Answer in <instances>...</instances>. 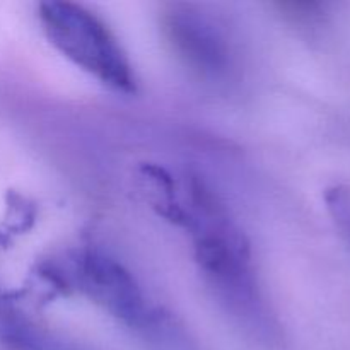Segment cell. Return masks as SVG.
<instances>
[{"label":"cell","instance_id":"6da1fadb","mask_svg":"<svg viewBox=\"0 0 350 350\" xmlns=\"http://www.w3.org/2000/svg\"><path fill=\"white\" fill-rule=\"evenodd\" d=\"M173 202L164 219L188 232L198 272L215 299L239 323L267 337L272 321L260 289L252 248L229 208L197 174H187L176 181Z\"/></svg>","mask_w":350,"mask_h":350},{"label":"cell","instance_id":"7a4b0ae2","mask_svg":"<svg viewBox=\"0 0 350 350\" xmlns=\"http://www.w3.org/2000/svg\"><path fill=\"white\" fill-rule=\"evenodd\" d=\"M41 275L67 293L84 297L129 328L150 330L157 323V313L133 273L103 250H67L44 262Z\"/></svg>","mask_w":350,"mask_h":350},{"label":"cell","instance_id":"3957f363","mask_svg":"<svg viewBox=\"0 0 350 350\" xmlns=\"http://www.w3.org/2000/svg\"><path fill=\"white\" fill-rule=\"evenodd\" d=\"M38 21L51 46L88 75L122 94L137 91L129 55L108 24L74 2H41Z\"/></svg>","mask_w":350,"mask_h":350},{"label":"cell","instance_id":"277c9868","mask_svg":"<svg viewBox=\"0 0 350 350\" xmlns=\"http://www.w3.org/2000/svg\"><path fill=\"white\" fill-rule=\"evenodd\" d=\"M163 33L178 60L202 81L224 84L236 70V44L226 21L195 3H170Z\"/></svg>","mask_w":350,"mask_h":350},{"label":"cell","instance_id":"5b68a950","mask_svg":"<svg viewBox=\"0 0 350 350\" xmlns=\"http://www.w3.org/2000/svg\"><path fill=\"white\" fill-rule=\"evenodd\" d=\"M0 350H82L0 296Z\"/></svg>","mask_w":350,"mask_h":350}]
</instances>
